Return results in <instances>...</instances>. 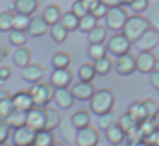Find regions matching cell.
Returning a JSON list of instances; mask_svg holds the SVG:
<instances>
[{"label": "cell", "instance_id": "obj_1", "mask_svg": "<svg viewBox=\"0 0 159 146\" xmlns=\"http://www.w3.org/2000/svg\"><path fill=\"white\" fill-rule=\"evenodd\" d=\"M113 105H115V93L110 88H101L96 90L93 95V98L89 100V108L91 114L94 115H103L108 112H113Z\"/></svg>", "mask_w": 159, "mask_h": 146}, {"label": "cell", "instance_id": "obj_2", "mask_svg": "<svg viewBox=\"0 0 159 146\" xmlns=\"http://www.w3.org/2000/svg\"><path fill=\"white\" fill-rule=\"evenodd\" d=\"M149 28H151V26H149V21L144 17V16L134 14V16H128L127 22H125L123 29H121V33H123L132 43H135Z\"/></svg>", "mask_w": 159, "mask_h": 146}, {"label": "cell", "instance_id": "obj_3", "mask_svg": "<svg viewBox=\"0 0 159 146\" xmlns=\"http://www.w3.org/2000/svg\"><path fill=\"white\" fill-rule=\"evenodd\" d=\"M29 93H31L33 96V101H34V107H48V103L53 100V95H55V88H53L52 83H43V81H39V83L33 84L31 90H29Z\"/></svg>", "mask_w": 159, "mask_h": 146}, {"label": "cell", "instance_id": "obj_4", "mask_svg": "<svg viewBox=\"0 0 159 146\" xmlns=\"http://www.w3.org/2000/svg\"><path fill=\"white\" fill-rule=\"evenodd\" d=\"M128 19V12L123 5H116V7H110L104 16V22H106V28L113 33H121L125 22Z\"/></svg>", "mask_w": 159, "mask_h": 146}, {"label": "cell", "instance_id": "obj_5", "mask_svg": "<svg viewBox=\"0 0 159 146\" xmlns=\"http://www.w3.org/2000/svg\"><path fill=\"white\" fill-rule=\"evenodd\" d=\"M106 48L111 55L115 57H120V55H125V53L130 52L132 48V41L123 35V33H115L106 43Z\"/></svg>", "mask_w": 159, "mask_h": 146}, {"label": "cell", "instance_id": "obj_6", "mask_svg": "<svg viewBox=\"0 0 159 146\" xmlns=\"http://www.w3.org/2000/svg\"><path fill=\"white\" fill-rule=\"evenodd\" d=\"M34 136H36V131H33L28 125H22V127L12 131L11 139H12V144L14 146H33Z\"/></svg>", "mask_w": 159, "mask_h": 146}, {"label": "cell", "instance_id": "obj_7", "mask_svg": "<svg viewBox=\"0 0 159 146\" xmlns=\"http://www.w3.org/2000/svg\"><path fill=\"white\" fill-rule=\"evenodd\" d=\"M113 67L116 69V72L120 76H130V74H134L137 71V59L128 52L125 55L116 57V64Z\"/></svg>", "mask_w": 159, "mask_h": 146}, {"label": "cell", "instance_id": "obj_8", "mask_svg": "<svg viewBox=\"0 0 159 146\" xmlns=\"http://www.w3.org/2000/svg\"><path fill=\"white\" fill-rule=\"evenodd\" d=\"M98 143H99V132L94 127L87 125V127L77 131L75 146H98Z\"/></svg>", "mask_w": 159, "mask_h": 146}, {"label": "cell", "instance_id": "obj_9", "mask_svg": "<svg viewBox=\"0 0 159 146\" xmlns=\"http://www.w3.org/2000/svg\"><path fill=\"white\" fill-rule=\"evenodd\" d=\"M26 125L31 127L33 131H43L46 127V114L45 108L41 107H33L31 110L28 112V120H26Z\"/></svg>", "mask_w": 159, "mask_h": 146}, {"label": "cell", "instance_id": "obj_10", "mask_svg": "<svg viewBox=\"0 0 159 146\" xmlns=\"http://www.w3.org/2000/svg\"><path fill=\"white\" fill-rule=\"evenodd\" d=\"M159 43V33L154 31L152 28H149L140 38L135 41V46H137L140 52H152V50L157 46Z\"/></svg>", "mask_w": 159, "mask_h": 146}, {"label": "cell", "instance_id": "obj_11", "mask_svg": "<svg viewBox=\"0 0 159 146\" xmlns=\"http://www.w3.org/2000/svg\"><path fill=\"white\" fill-rule=\"evenodd\" d=\"M137 71L142 74H151L154 69H157V59L152 52H140L137 57Z\"/></svg>", "mask_w": 159, "mask_h": 146}, {"label": "cell", "instance_id": "obj_12", "mask_svg": "<svg viewBox=\"0 0 159 146\" xmlns=\"http://www.w3.org/2000/svg\"><path fill=\"white\" fill-rule=\"evenodd\" d=\"M94 91H96L94 84L93 83H87V81H79V83L74 84V88H72L74 98L79 100V101H89L91 98H93Z\"/></svg>", "mask_w": 159, "mask_h": 146}, {"label": "cell", "instance_id": "obj_13", "mask_svg": "<svg viewBox=\"0 0 159 146\" xmlns=\"http://www.w3.org/2000/svg\"><path fill=\"white\" fill-rule=\"evenodd\" d=\"M53 100H55V103H57L58 108L69 110V108L74 105L75 98H74V95H72V90H69V88H55Z\"/></svg>", "mask_w": 159, "mask_h": 146}, {"label": "cell", "instance_id": "obj_14", "mask_svg": "<svg viewBox=\"0 0 159 146\" xmlns=\"http://www.w3.org/2000/svg\"><path fill=\"white\" fill-rule=\"evenodd\" d=\"M72 72L70 69H53L52 76H50V83L53 84V88H69L72 84Z\"/></svg>", "mask_w": 159, "mask_h": 146}, {"label": "cell", "instance_id": "obj_15", "mask_svg": "<svg viewBox=\"0 0 159 146\" xmlns=\"http://www.w3.org/2000/svg\"><path fill=\"white\" fill-rule=\"evenodd\" d=\"M12 105L14 110H21V112H29L34 107V101L29 91H17L12 95Z\"/></svg>", "mask_w": 159, "mask_h": 146}, {"label": "cell", "instance_id": "obj_16", "mask_svg": "<svg viewBox=\"0 0 159 146\" xmlns=\"http://www.w3.org/2000/svg\"><path fill=\"white\" fill-rule=\"evenodd\" d=\"M43 74H45V69H43L39 64H29V66H26L24 69H22V81H26V83L29 84H36L41 81Z\"/></svg>", "mask_w": 159, "mask_h": 146}, {"label": "cell", "instance_id": "obj_17", "mask_svg": "<svg viewBox=\"0 0 159 146\" xmlns=\"http://www.w3.org/2000/svg\"><path fill=\"white\" fill-rule=\"evenodd\" d=\"M50 31V26L46 24V21L41 17V16H34V17H31V22H29L28 26V35L29 38H39V36H43L45 33Z\"/></svg>", "mask_w": 159, "mask_h": 146}, {"label": "cell", "instance_id": "obj_18", "mask_svg": "<svg viewBox=\"0 0 159 146\" xmlns=\"http://www.w3.org/2000/svg\"><path fill=\"white\" fill-rule=\"evenodd\" d=\"M104 132H106L108 143H110V144H115V146L121 144V143L127 139V132H125L123 129L120 127V124H118V122H115V124L111 125L110 129H106Z\"/></svg>", "mask_w": 159, "mask_h": 146}, {"label": "cell", "instance_id": "obj_19", "mask_svg": "<svg viewBox=\"0 0 159 146\" xmlns=\"http://www.w3.org/2000/svg\"><path fill=\"white\" fill-rule=\"evenodd\" d=\"M128 115H130L134 120H137V124H140V122H144L145 119H151L147 114V108H145V103L144 101H134V103L128 107Z\"/></svg>", "mask_w": 159, "mask_h": 146}, {"label": "cell", "instance_id": "obj_20", "mask_svg": "<svg viewBox=\"0 0 159 146\" xmlns=\"http://www.w3.org/2000/svg\"><path fill=\"white\" fill-rule=\"evenodd\" d=\"M41 17L46 21L48 26H53V24H57V22H60V19H62V9L57 4H50V5H46V9L43 11Z\"/></svg>", "mask_w": 159, "mask_h": 146}, {"label": "cell", "instance_id": "obj_21", "mask_svg": "<svg viewBox=\"0 0 159 146\" xmlns=\"http://www.w3.org/2000/svg\"><path fill=\"white\" fill-rule=\"evenodd\" d=\"M12 64L21 67V69H24L26 66H29V64H31V50L26 48V46H19L14 52V55H12Z\"/></svg>", "mask_w": 159, "mask_h": 146}, {"label": "cell", "instance_id": "obj_22", "mask_svg": "<svg viewBox=\"0 0 159 146\" xmlns=\"http://www.w3.org/2000/svg\"><path fill=\"white\" fill-rule=\"evenodd\" d=\"M38 9V0H14V11L17 14L33 16Z\"/></svg>", "mask_w": 159, "mask_h": 146}, {"label": "cell", "instance_id": "obj_23", "mask_svg": "<svg viewBox=\"0 0 159 146\" xmlns=\"http://www.w3.org/2000/svg\"><path fill=\"white\" fill-rule=\"evenodd\" d=\"M45 114H46V131H55L62 122V115L57 108L53 107H45Z\"/></svg>", "mask_w": 159, "mask_h": 146}, {"label": "cell", "instance_id": "obj_24", "mask_svg": "<svg viewBox=\"0 0 159 146\" xmlns=\"http://www.w3.org/2000/svg\"><path fill=\"white\" fill-rule=\"evenodd\" d=\"M70 122L72 125L79 131V129H84L87 125H91V112L87 110H77L75 114L70 117Z\"/></svg>", "mask_w": 159, "mask_h": 146}, {"label": "cell", "instance_id": "obj_25", "mask_svg": "<svg viewBox=\"0 0 159 146\" xmlns=\"http://www.w3.org/2000/svg\"><path fill=\"white\" fill-rule=\"evenodd\" d=\"M26 120H28V112H21V110H12V114L5 119V122L9 124V127L12 131L26 125Z\"/></svg>", "mask_w": 159, "mask_h": 146}, {"label": "cell", "instance_id": "obj_26", "mask_svg": "<svg viewBox=\"0 0 159 146\" xmlns=\"http://www.w3.org/2000/svg\"><path fill=\"white\" fill-rule=\"evenodd\" d=\"M14 110V105H12V95L2 91L0 93V120H5L9 115Z\"/></svg>", "mask_w": 159, "mask_h": 146}, {"label": "cell", "instance_id": "obj_27", "mask_svg": "<svg viewBox=\"0 0 159 146\" xmlns=\"http://www.w3.org/2000/svg\"><path fill=\"white\" fill-rule=\"evenodd\" d=\"M145 19L149 21V26L159 33V0L149 5V9L145 11Z\"/></svg>", "mask_w": 159, "mask_h": 146}, {"label": "cell", "instance_id": "obj_28", "mask_svg": "<svg viewBox=\"0 0 159 146\" xmlns=\"http://www.w3.org/2000/svg\"><path fill=\"white\" fill-rule=\"evenodd\" d=\"M108 38V28L106 26H101L98 24L94 29H91L89 33H87V41L91 43H104V40Z\"/></svg>", "mask_w": 159, "mask_h": 146}, {"label": "cell", "instance_id": "obj_29", "mask_svg": "<svg viewBox=\"0 0 159 146\" xmlns=\"http://www.w3.org/2000/svg\"><path fill=\"white\" fill-rule=\"evenodd\" d=\"M55 143V136H53V131H38L34 136V143L33 146H52Z\"/></svg>", "mask_w": 159, "mask_h": 146}, {"label": "cell", "instance_id": "obj_30", "mask_svg": "<svg viewBox=\"0 0 159 146\" xmlns=\"http://www.w3.org/2000/svg\"><path fill=\"white\" fill-rule=\"evenodd\" d=\"M50 36H52V40L55 43H63L67 40V36H69V31H67V28L62 22H57V24L50 26Z\"/></svg>", "mask_w": 159, "mask_h": 146}, {"label": "cell", "instance_id": "obj_31", "mask_svg": "<svg viewBox=\"0 0 159 146\" xmlns=\"http://www.w3.org/2000/svg\"><path fill=\"white\" fill-rule=\"evenodd\" d=\"M106 53H108V48H106L104 43H91L89 48H87V55H89V59L93 60V62L106 57Z\"/></svg>", "mask_w": 159, "mask_h": 146}, {"label": "cell", "instance_id": "obj_32", "mask_svg": "<svg viewBox=\"0 0 159 146\" xmlns=\"http://www.w3.org/2000/svg\"><path fill=\"white\" fill-rule=\"evenodd\" d=\"M28 31H21V29H12L11 35H9V43H11L12 46H24L26 43H28Z\"/></svg>", "mask_w": 159, "mask_h": 146}, {"label": "cell", "instance_id": "obj_33", "mask_svg": "<svg viewBox=\"0 0 159 146\" xmlns=\"http://www.w3.org/2000/svg\"><path fill=\"white\" fill-rule=\"evenodd\" d=\"M77 76L80 81H87V83H93L94 77L98 76L96 69H94V64H82L77 71Z\"/></svg>", "mask_w": 159, "mask_h": 146}, {"label": "cell", "instance_id": "obj_34", "mask_svg": "<svg viewBox=\"0 0 159 146\" xmlns=\"http://www.w3.org/2000/svg\"><path fill=\"white\" fill-rule=\"evenodd\" d=\"M14 29V12L4 11L0 14V33H11Z\"/></svg>", "mask_w": 159, "mask_h": 146}, {"label": "cell", "instance_id": "obj_35", "mask_svg": "<svg viewBox=\"0 0 159 146\" xmlns=\"http://www.w3.org/2000/svg\"><path fill=\"white\" fill-rule=\"evenodd\" d=\"M70 55L67 52H57L55 55L52 57V66L53 69H67L70 66Z\"/></svg>", "mask_w": 159, "mask_h": 146}, {"label": "cell", "instance_id": "obj_36", "mask_svg": "<svg viewBox=\"0 0 159 146\" xmlns=\"http://www.w3.org/2000/svg\"><path fill=\"white\" fill-rule=\"evenodd\" d=\"M98 21H99V19L94 17L91 12H89V14H86L84 17L79 19V31H82V33H86V35H87L91 29H94L98 26Z\"/></svg>", "mask_w": 159, "mask_h": 146}, {"label": "cell", "instance_id": "obj_37", "mask_svg": "<svg viewBox=\"0 0 159 146\" xmlns=\"http://www.w3.org/2000/svg\"><path fill=\"white\" fill-rule=\"evenodd\" d=\"M60 22H62L63 26L67 28V31H75V29H79V17H77L75 14H74L72 11L65 12V14H62V19H60Z\"/></svg>", "mask_w": 159, "mask_h": 146}, {"label": "cell", "instance_id": "obj_38", "mask_svg": "<svg viewBox=\"0 0 159 146\" xmlns=\"http://www.w3.org/2000/svg\"><path fill=\"white\" fill-rule=\"evenodd\" d=\"M115 64L111 62L108 57H103V59L96 60L94 62V69H96V74L98 76H108V74L111 72V69H113Z\"/></svg>", "mask_w": 159, "mask_h": 146}, {"label": "cell", "instance_id": "obj_39", "mask_svg": "<svg viewBox=\"0 0 159 146\" xmlns=\"http://www.w3.org/2000/svg\"><path fill=\"white\" fill-rule=\"evenodd\" d=\"M115 122H116V115H115L113 112H108V114L99 115V119H98V127H99L101 131H106V129H110Z\"/></svg>", "mask_w": 159, "mask_h": 146}, {"label": "cell", "instance_id": "obj_40", "mask_svg": "<svg viewBox=\"0 0 159 146\" xmlns=\"http://www.w3.org/2000/svg\"><path fill=\"white\" fill-rule=\"evenodd\" d=\"M31 22V16L26 14H14V29H21V31H28V26Z\"/></svg>", "mask_w": 159, "mask_h": 146}, {"label": "cell", "instance_id": "obj_41", "mask_svg": "<svg viewBox=\"0 0 159 146\" xmlns=\"http://www.w3.org/2000/svg\"><path fill=\"white\" fill-rule=\"evenodd\" d=\"M149 5H151L149 0H134L128 7H130V11L134 14H142V12H145L149 9Z\"/></svg>", "mask_w": 159, "mask_h": 146}, {"label": "cell", "instance_id": "obj_42", "mask_svg": "<svg viewBox=\"0 0 159 146\" xmlns=\"http://www.w3.org/2000/svg\"><path fill=\"white\" fill-rule=\"evenodd\" d=\"M118 124H120V127L123 129L125 132H128L130 129H134V127H137V120H134V119L130 117L128 114H125V115H121L120 119H118Z\"/></svg>", "mask_w": 159, "mask_h": 146}, {"label": "cell", "instance_id": "obj_43", "mask_svg": "<svg viewBox=\"0 0 159 146\" xmlns=\"http://www.w3.org/2000/svg\"><path fill=\"white\" fill-rule=\"evenodd\" d=\"M70 11H72L79 19L84 17L86 14H89V9H87L86 4H84V0H75V2L72 4V9H70Z\"/></svg>", "mask_w": 159, "mask_h": 146}, {"label": "cell", "instance_id": "obj_44", "mask_svg": "<svg viewBox=\"0 0 159 146\" xmlns=\"http://www.w3.org/2000/svg\"><path fill=\"white\" fill-rule=\"evenodd\" d=\"M127 139H128V144H134V143H140L142 139H144V134H142V131L137 127L130 129V131L127 132Z\"/></svg>", "mask_w": 159, "mask_h": 146}, {"label": "cell", "instance_id": "obj_45", "mask_svg": "<svg viewBox=\"0 0 159 146\" xmlns=\"http://www.w3.org/2000/svg\"><path fill=\"white\" fill-rule=\"evenodd\" d=\"M11 136H12V129L9 127V124L5 120H0V143L5 144L7 139H11Z\"/></svg>", "mask_w": 159, "mask_h": 146}, {"label": "cell", "instance_id": "obj_46", "mask_svg": "<svg viewBox=\"0 0 159 146\" xmlns=\"http://www.w3.org/2000/svg\"><path fill=\"white\" fill-rule=\"evenodd\" d=\"M139 129H140L142 131V134L144 136H147V134H151L152 131H156V124H154V120H152V119H145L144 122H140V124H139Z\"/></svg>", "mask_w": 159, "mask_h": 146}, {"label": "cell", "instance_id": "obj_47", "mask_svg": "<svg viewBox=\"0 0 159 146\" xmlns=\"http://www.w3.org/2000/svg\"><path fill=\"white\" fill-rule=\"evenodd\" d=\"M108 9H110V7H106L103 2H99L98 5H94V7L91 9V14H93L94 17H98V19H104V16H106Z\"/></svg>", "mask_w": 159, "mask_h": 146}, {"label": "cell", "instance_id": "obj_48", "mask_svg": "<svg viewBox=\"0 0 159 146\" xmlns=\"http://www.w3.org/2000/svg\"><path fill=\"white\" fill-rule=\"evenodd\" d=\"M144 143H147L149 146H159V129H156V131H152L151 134L144 136V139H142Z\"/></svg>", "mask_w": 159, "mask_h": 146}, {"label": "cell", "instance_id": "obj_49", "mask_svg": "<svg viewBox=\"0 0 159 146\" xmlns=\"http://www.w3.org/2000/svg\"><path fill=\"white\" fill-rule=\"evenodd\" d=\"M144 103H145V108H147V114H149V117H154L156 115V112H157V103H156L152 98H147V100H144Z\"/></svg>", "mask_w": 159, "mask_h": 146}, {"label": "cell", "instance_id": "obj_50", "mask_svg": "<svg viewBox=\"0 0 159 146\" xmlns=\"http://www.w3.org/2000/svg\"><path fill=\"white\" fill-rule=\"evenodd\" d=\"M149 83L154 90L159 91V69H154L151 74H149Z\"/></svg>", "mask_w": 159, "mask_h": 146}, {"label": "cell", "instance_id": "obj_51", "mask_svg": "<svg viewBox=\"0 0 159 146\" xmlns=\"http://www.w3.org/2000/svg\"><path fill=\"white\" fill-rule=\"evenodd\" d=\"M12 74V69L9 66H2L0 67V81H7Z\"/></svg>", "mask_w": 159, "mask_h": 146}, {"label": "cell", "instance_id": "obj_52", "mask_svg": "<svg viewBox=\"0 0 159 146\" xmlns=\"http://www.w3.org/2000/svg\"><path fill=\"white\" fill-rule=\"evenodd\" d=\"M106 7H116V5H121L120 0H101Z\"/></svg>", "mask_w": 159, "mask_h": 146}, {"label": "cell", "instance_id": "obj_53", "mask_svg": "<svg viewBox=\"0 0 159 146\" xmlns=\"http://www.w3.org/2000/svg\"><path fill=\"white\" fill-rule=\"evenodd\" d=\"M99 2H101V0H84V4L87 5V9H89V12H91V9H93L94 5H98Z\"/></svg>", "mask_w": 159, "mask_h": 146}, {"label": "cell", "instance_id": "obj_54", "mask_svg": "<svg viewBox=\"0 0 159 146\" xmlns=\"http://www.w3.org/2000/svg\"><path fill=\"white\" fill-rule=\"evenodd\" d=\"M152 120H154L156 127L159 129V108H157V112H156V115H154V117H152Z\"/></svg>", "mask_w": 159, "mask_h": 146}, {"label": "cell", "instance_id": "obj_55", "mask_svg": "<svg viewBox=\"0 0 159 146\" xmlns=\"http://www.w3.org/2000/svg\"><path fill=\"white\" fill-rule=\"evenodd\" d=\"M5 55H7V50H5L4 46H0V60L5 59Z\"/></svg>", "mask_w": 159, "mask_h": 146}, {"label": "cell", "instance_id": "obj_56", "mask_svg": "<svg viewBox=\"0 0 159 146\" xmlns=\"http://www.w3.org/2000/svg\"><path fill=\"white\" fill-rule=\"evenodd\" d=\"M128 146H149V144L144 141H140V143H134V144H128Z\"/></svg>", "mask_w": 159, "mask_h": 146}, {"label": "cell", "instance_id": "obj_57", "mask_svg": "<svg viewBox=\"0 0 159 146\" xmlns=\"http://www.w3.org/2000/svg\"><path fill=\"white\" fill-rule=\"evenodd\" d=\"M132 2H134V0H120V4H121V5H130Z\"/></svg>", "mask_w": 159, "mask_h": 146}, {"label": "cell", "instance_id": "obj_58", "mask_svg": "<svg viewBox=\"0 0 159 146\" xmlns=\"http://www.w3.org/2000/svg\"><path fill=\"white\" fill-rule=\"evenodd\" d=\"M52 146H65V144H63V143H60V141H55Z\"/></svg>", "mask_w": 159, "mask_h": 146}, {"label": "cell", "instance_id": "obj_59", "mask_svg": "<svg viewBox=\"0 0 159 146\" xmlns=\"http://www.w3.org/2000/svg\"><path fill=\"white\" fill-rule=\"evenodd\" d=\"M0 146H5V144H2V143H0Z\"/></svg>", "mask_w": 159, "mask_h": 146}, {"label": "cell", "instance_id": "obj_60", "mask_svg": "<svg viewBox=\"0 0 159 146\" xmlns=\"http://www.w3.org/2000/svg\"><path fill=\"white\" fill-rule=\"evenodd\" d=\"M111 146H115V144H111Z\"/></svg>", "mask_w": 159, "mask_h": 146}, {"label": "cell", "instance_id": "obj_61", "mask_svg": "<svg viewBox=\"0 0 159 146\" xmlns=\"http://www.w3.org/2000/svg\"><path fill=\"white\" fill-rule=\"evenodd\" d=\"M12 146H14V144H12Z\"/></svg>", "mask_w": 159, "mask_h": 146}]
</instances>
